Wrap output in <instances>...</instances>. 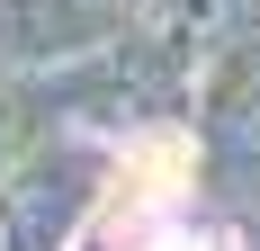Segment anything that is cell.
Here are the masks:
<instances>
[{
    "label": "cell",
    "instance_id": "cell-1",
    "mask_svg": "<svg viewBox=\"0 0 260 251\" xmlns=\"http://www.w3.org/2000/svg\"><path fill=\"white\" fill-rule=\"evenodd\" d=\"M153 251H207V242H153Z\"/></svg>",
    "mask_w": 260,
    "mask_h": 251
}]
</instances>
